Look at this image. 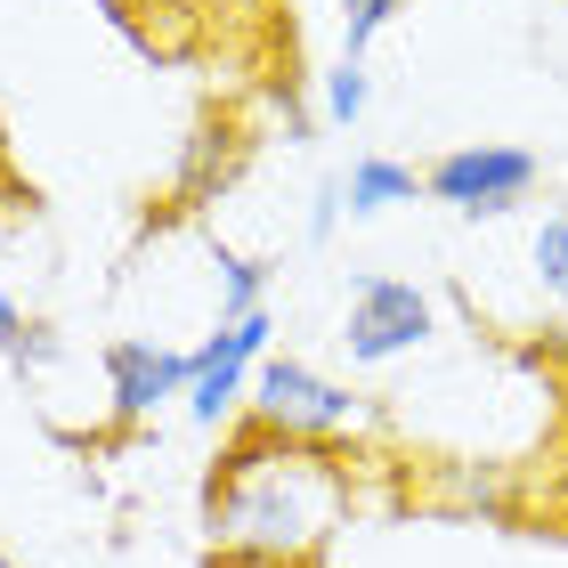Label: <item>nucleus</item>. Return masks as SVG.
Wrapping results in <instances>:
<instances>
[{
    "label": "nucleus",
    "instance_id": "f257e3e1",
    "mask_svg": "<svg viewBox=\"0 0 568 568\" xmlns=\"http://www.w3.org/2000/svg\"><path fill=\"white\" fill-rule=\"evenodd\" d=\"M349 520V463L342 447L276 438L261 423H236L203 479V536L212 560H252V568H317L333 528Z\"/></svg>",
    "mask_w": 568,
    "mask_h": 568
},
{
    "label": "nucleus",
    "instance_id": "f03ea898",
    "mask_svg": "<svg viewBox=\"0 0 568 568\" xmlns=\"http://www.w3.org/2000/svg\"><path fill=\"white\" fill-rule=\"evenodd\" d=\"M244 423H261V430H276V438H308V447H342L349 430H366V406H357L342 382H325L317 366L268 349L261 366H252Z\"/></svg>",
    "mask_w": 568,
    "mask_h": 568
},
{
    "label": "nucleus",
    "instance_id": "7ed1b4c3",
    "mask_svg": "<svg viewBox=\"0 0 568 568\" xmlns=\"http://www.w3.org/2000/svg\"><path fill=\"white\" fill-rule=\"evenodd\" d=\"M536 179H545V163H536L528 146L479 139V146H447L438 154V163L423 171V195L447 203V212H463V220H504L511 203L536 195Z\"/></svg>",
    "mask_w": 568,
    "mask_h": 568
},
{
    "label": "nucleus",
    "instance_id": "20e7f679",
    "mask_svg": "<svg viewBox=\"0 0 568 568\" xmlns=\"http://www.w3.org/2000/svg\"><path fill=\"white\" fill-rule=\"evenodd\" d=\"M430 333H438V308H430L423 284H406V276H357L349 317H342L349 366H390V357H415Z\"/></svg>",
    "mask_w": 568,
    "mask_h": 568
},
{
    "label": "nucleus",
    "instance_id": "39448f33",
    "mask_svg": "<svg viewBox=\"0 0 568 568\" xmlns=\"http://www.w3.org/2000/svg\"><path fill=\"white\" fill-rule=\"evenodd\" d=\"M268 342H276V308H252V317L212 325V342H203V349H187V357H195V374H187V415H195L203 430H220V423L244 415L252 366L268 357Z\"/></svg>",
    "mask_w": 568,
    "mask_h": 568
},
{
    "label": "nucleus",
    "instance_id": "423d86ee",
    "mask_svg": "<svg viewBox=\"0 0 568 568\" xmlns=\"http://www.w3.org/2000/svg\"><path fill=\"white\" fill-rule=\"evenodd\" d=\"M187 374L195 357L171 349V342H146V333H122V342H106V406L122 430L154 423L171 398H187Z\"/></svg>",
    "mask_w": 568,
    "mask_h": 568
},
{
    "label": "nucleus",
    "instance_id": "0eeeda50",
    "mask_svg": "<svg viewBox=\"0 0 568 568\" xmlns=\"http://www.w3.org/2000/svg\"><path fill=\"white\" fill-rule=\"evenodd\" d=\"M415 195H423V171L415 163H390V154H357V163L342 171L349 220H374V212H390V203H415Z\"/></svg>",
    "mask_w": 568,
    "mask_h": 568
},
{
    "label": "nucleus",
    "instance_id": "6e6552de",
    "mask_svg": "<svg viewBox=\"0 0 568 568\" xmlns=\"http://www.w3.org/2000/svg\"><path fill=\"white\" fill-rule=\"evenodd\" d=\"M212 268H220V325L268 308V261H261V252H227V244H220Z\"/></svg>",
    "mask_w": 568,
    "mask_h": 568
},
{
    "label": "nucleus",
    "instance_id": "1a4fd4ad",
    "mask_svg": "<svg viewBox=\"0 0 568 568\" xmlns=\"http://www.w3.org/2000/svg\"><path fill=\"white\" fill-rule=\"evenodd\" d=\"M366 106H374V73H366V58H342L325 73V90H317V114L333 122V131H357Z\"/></svg>",
    "mask_w": 568,
    "mask_h": 568
},
{
    "label": "nucleus",
    "instance_id": "9d476101",
    "mask_svg": "<svg viewBox=\"0 0 568 568\" xmlns=\"http://www.w3.org/2000/svg\"><path fill=\"white\" fill-rule=\"evenodd\" d=\"M49 349H58V342H49V325H33V317H24V308H17V293H9V284H0V357H9L17 374H33V366H41Z\"/></svg>",
    "mask_w": 568,
    "mask_h": 568
},
{
    "label": "nucleus",
    "instance_id": "9b49d317",
    "mask_svg": "<svg viewBox=\"0 0 568 568\" xmlns=\"http://www.w3.org/2000/svg\"><path fill=\"white\" fill-rule=\"evenodd\" d=\"M406 0H342V58H366V49L398 24Z\"/></svg>",
    "mask_w": 568,
    "mask_h": 568
},
{
    "label": "nucleus",
    "instance_id": "f8f14e48",
    "mask_svg": "<svg viewBox=\"0 0 568 568\" xmlns=\"http://www.w3.org/2000/svg\"><path fill=\"white\" fill-rule=\"evenodd\" d=\"M536 284L568 308V212H552L545 227H536Z\"/></svg>",
    "mask_w": 568,
    "mask_h": 568
},
{
    "label": "nucleus",
    "instance_id": "ddd939ff",
    "mask_svg": "<svg viewBox=\"0 0 568 568\" xmlns=\"http://www.w3.org/2000/svg\"><path fill=\"white\" fill-rule=\"evenodd\" d=\"M342 212H349V203H342V179H325V187H317V212H308V236H333V227H342Z\"/></svg>",
    "mask_w": 568,
    "mask_h": 568
},
{
    "label": "nucleus",
    "instance_id": "4468645a",
    "mask_svg": "<svg viewBox=\"0 0 568 568\" xmlns=\"http://www.w3.org/2000/svg\"><path fill=\"white\" fill-rule=\"evenodd\" d=\"M212 568H252V560H212Z\"/></svg>",
    "mask_w": 568,
    "mask_h": 568
},
{
    "label": "nucleus",
    "instance_id": "2eb2a0df",
    "mask_svg": "<svg viewBox=\"0 0 568 568\" xmlns=\"http://www.w3.org/2000/svg\"><path fill=\"white\" fill-rule=\"evenodd\" d=\"M0 568H17V560H9V552H0Z\"/></svg>",
    "mask_w": 568,
    "mask_h": 568
}]
</instances>
